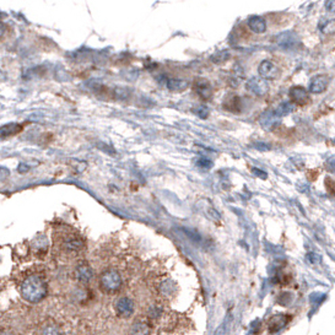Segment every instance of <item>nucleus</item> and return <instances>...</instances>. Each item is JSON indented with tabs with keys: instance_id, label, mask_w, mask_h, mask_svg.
Here are the masks:
<instances>
[{
	"instance_id": "nucleus-1",
	"label": "nucleus",
	"mask_w": 335,
	"mask_h": 335,
	"mask_svg": "<svg viewBox=\"0 0 335 335\" xmlns=\"http://www.w3.org/2000/svg\"><path fill=\"white\" fill-rule=\"evenodd\" d=\"M20 294L30 304H37L47 295L46 281L38 275H30L22 281Z\"/></svg>"
},
{
	"instance_id": "nucleus-2",
	"label": "nucleus",
	"mask_w": 335,
	"mask_h": 335,
	"mask_svg": "<svg viewBox=\"0 0 335 335\" xmlns=\"http://www.w3.org/2000/svg\"><path fill=\"white\" fill-rule=\"evenodd\" d=\"M100 286L106 292H116L122 286V277L116 270H107L100 277Z\"/></svg>"
},
{
	"instance_id": "nucleus-3",
	"label": "nucleus",
	"mask_w": 335,
	"mask_h": 335,
	"mask_svg": "<svg viewBox=\"0 0 335 335\" xmlns=\"http://www.w3.org/2000/svg\"><path fill=\"white\" fill-rule=\"evenodd\" d=\"M114 308L121 318H129L134 313V302L129 297H121L114 305Z\"/></svg>"
},
{
	"instance_id": "nucleus-4",
	"label": "nucleus",
	"mask_w": 335,
	"mask_h": 335,
	"mask_svg": "<svg viewBox=\"0 0 335 335\" xmlns=\"http://www.w3.org/2000/svg\"><path fill=\"white\" fill-rule=\"evenodd\" d=\"M247 90L250 91L252 93L257 96H263L269 91V85H268V81L265 79H263L262 76L260 78H250L249 80L247 81Z\"/></svg>"
},
{
	"instance_id": "nucleus-5",
	"label": "nucleus",
	"mask_w": 335,
	"mask_h": 335,
	"mask_svg": "<svg viewBox=\"0 0 335 335\" xmlns=\"http://www.w3.org/2000/svg\"><path fill=\"white\" fill-rule=\"evenodd\" d=\"M258 73L265 80H275L279 76L280 71L274 63L270 61H263L258 66Z\"/></svg>"
},
{
	"instance_id": "nucleus-6",
	"label": "nucleus",
	"mask_w": 335,
	"mask_h": 335,
	"mask_svg": "<svg viewBox=\"0 0 335 335\" xmlns=\"http://www.w3.org/2000/svg\"><path fill=\"white\" fill-rule=\"evenodd\" d=\"M276 42L279 46H281L282 48H294L296 47L297 44L300 43V38L295 32L289 31V32H284V33H280L279 36L276 37Z\"/></svg>"
},
{
	"instance_id": "nucleus-7",
	"label": "nucleus",
	"mask_w": 335,
	"mask_h": 335,
	"mask_svg": "<svg viewBox=\"0 0 335 335\" xmlns=\"http://www.w3.org/2000/svg\"><path fill=\"white\" fill-rule=\"evenodd\" d=\"M194 90L195 92L198 93V96H199L200 98H203V100L208 101L212 98L213 96L212 85H210L209 81L205 80V79H198V80L195 81Z\"/></svg>"
},
{
	"instance_id": "nucleus-8",
	"label": "nucleus",
	"mask_w": 335,
	"mask_h": 335,
	"mask_svg": "<svg viewBox=\"0 0 335 335\" xmlns=\"http://www.w3.org/2000/svg\"><path fill=\"white\" fill-rule=\"evenodd\" d=\"M329 85V78L327 75L314 76L309 84V92L322 93Z\"/></svg>"
},
{
	"instance_id": "nucleus-9",
	"label": "nucleus",
	"mask_w": 335,
	"mask_h": 335,
	"mask_svg": "<svg viewBox=\"0 0 335 335\" xmlns=\"http://www.w3.org/2000/svg\"><path fill=\"white\" fill-rule=\"evenodd\" d=\"M61 247L64 249L69 250V252H78V250H80L84 247V242L78 236L68 235L64 238L63 242H61Z\"/></svg>"
},
{
	"instance_id": "nucleus-10",
	"label": "nucleus",
	"mask_w": 335,
	"mask_h": 335,
	"mask_svg": "<svg viewBox=\"0 0 335 335\" xmlns=\"http://www.w3.org/2000/svg\"><path fill=\"white\" fill-rule=\"evenodd\" d=\"M290 97L299 105H306L308 102V91L302 86H294L290 90Z\"/></svg>"
},
{
	"instance_id": "nucleus-11",
	"label": "nucleus",
	"mask_w": 335,
	"mask_h": 335,
	"mask_svg": "<svg viewBox=\"0 0 335 335\" xmlns=\"http://www.w3.org/2000/svg\"><path fill=\"white\" fill-rule=\"evenodd\" d=\"M75 276L80 282L88 284V282L93 277V272H92V269H91L90 265L80 264L78 268H76Z\"/></svg>"
},
{
	"instance_id": "nucleus-12",
	"label": "nucleus",
	"mask_w": 335,
	"mask_h": 335,
	"mask_svg": "<svg viewBox=\"0 0 335 335\" xmlns=\"http://www.w3.org/2000/svg\"><path fill=\"white\" fill-rule=\"evenodd\" d=\"M248 27L254 33H264L267 31V22L260 16H252L248 19Z\"/></svg>"
},
{
	"instance_id": "nucleus-13",
	"label": "nucleus",
	"mask_w": 335,
	"mask_h": 335,
	"mask_svg": "<svg viewBox=\"0 0 335 335\" xmlns=\"http://www.w3.org/2000/svg\"><path fill=\"white\" fill-rule=\"evenodd\" d=\"M289 318L282 314H279V316H274L270 318L269 323H268V328H269L270 333H276L279 332L280 329H282L285 327V324L287 323Z\"/></svg>"
},
{
	"instance_id": "nucleus-14",
	"label": "nucleus",
	"mask_w": 335,
	"mask_h": 335,
	"mask_svg": "<svg viewBox=\"0 0 335 335\" xmlns=\"http://www.w3.org/2000/svg\"><path fill=\"white\" fill-rule=\"evenodd\" d=\"M279 118L280 117H277L276 114H275V112H267V113H264L260 117V124H262L264 128L272 129L279 123Z\"/></svg>"
},
{
	"instance_id": "nucleus-15",
	"label": "nucleus",
	"mask_w": 335,
	"mask_h": 335,
	"mask_svg": "<svg viewBox=\"0 0 335 335\" xmlns=\"http://www.w3.org/2000/svg\"><path fill=\"white\" fill-rule=\"evenodd\" d=\"M222 106L226 111L233 112V113H238V112L241 111L240 97H237V96H230V97H227L225 101H223Z\"/></svg>"
},
{
	"instance_id": "nucleus-16",
	"label": "nucleus",
	"mask_w": 335,
	"mask_h": 335,
	"mask_svg": "<svg viewBox=\"0 0 335 335\" xmlns=\"http://www.w3.org/2000/svg\"><path fill=\"white\" fill-rule=\"evenodd\" d=\"M167 88L170 91L173 92H181V91H184L188 88V83L182 79H170L167 81Z\"/></svg>"
},
{
	"instance_id": "nucleus-17",
	"label": "nucleus",
	"mask_w": 335,
	"mask_h": 335,
	"mask_svg": "<svg viewBox=\"0 0 335 335\" xmlns=\"http://www.w3.org/2000/svg\"><path fill=\"white\" fill-rule=\"evenodd\" d=\"M22 130V126L17 123H9L1 126V138H7Z\"/></svg>"
},
{
	"instance_id": "nucleus-18",
	"label": "nucleus",
	"mask_w": 335,
	"mask_h": 335,
	"mask_svg": "<svg viewBox=\"0 0 335 335\" xmlns=\"http://www.w3.org/2000/svg\"><path fill=\"white\" fill-rule=\"evenodd\" d=\"M294 110H295L294 103L282 102V103H280L279 106H277L276 110H275L274 112L277 117H285V116H287V114L291 113V112Z\"/></svg>"
},
{
	"instance_id": "nucleus-19",
	"label": "nucleus",
	"mask_w": 335,
	"mask_h": 335,
	"mask_svg": "<svg viewBox=\"0 0 335 335\" xmlns=\"http://www.w3.org/2000/svg\"><path fill=\"white\" fill-rule=\"evenodd\" d=\"M203 212L205 213L207 217L214 220V221H219V220H220V214L216 212V210L214 209V208L212 207V205H207V207L203 209Z\"/></svg>"
},
{
	"instance_id": "nucleus-20",
	"label": "nucleus",
	"mask_w": 335,
	"mask_h": 335,
	"mask_svg": "<svg viewBox=\"0 0 335 335\" xmlns=\"http://www.w3.org/2000/svg\"><path fill=\"white\" fill-rule=\"evenodd\" d=\"M322 33L324 34H335V19L329 20L322 27Z\"/></svg>"
},
{
	"instance_id": "nucleus-21",
	"label": "nucleus",
	"mask_w": 335,
	"mask_h": 335,
	"mask_svg": "<svg viewBox=\"0 0 335 335\" xmlns=\"http://www.w3.org/2000/svg\"><path fill=\"white\" fill-rule=\"evenodd\" d=\"M228 58H230V53H228L227 51H221V52H219V53L214 54V56L212 57L213 61H214V63H216V64L223 63V61H227Z\"/></svg>"
},
{
	"instance_id": "nucleus-22",
	"label": "nucleus",
	"mask_w": 335,
	"mask_h": 335,
	"mask_svg": "<svg viewBox=\"0 0 335 335\" xmlns=\"http://www.w3.org/2000/svg\"><path fill=\"white\" fill-rule=\"evenodd\" d=\"M195 114H197L199 118L202 119H207L208 117H209V108L207 107V106H198L197 108H195Z\"/></svg>"
},
{
	"instance_id": "nucleus-23",
	"label": "nucleus",
	"mask_w": 335,
	"mask_h": 335,
	"mask_svg": "<svg viewBox=\"0 0 335 335\" xmlns=\"http://www.w3.org/2000/svg\"><path fill=\"white\" fill-rule=\"evenodd\" d=\"M198 166L204 168V170H210V168L213 167V161H210L209 158L207 157H200L199 160H198Z\"/></svg>"
},
{
	"instance_id": "nucleus-24",
	"label": "nucleus",
	"mask_w": 335,
	"mask_h": 335,
	"mask_svg": "<svg viewBox=\"0 0 335 335\" xmlns=\"http://www.w3.org/2000/svg\"><path fill=\"white\" fill-rule=\"evenodd\" d=\"M326 299V294H312L309 300L313 305H319L323 302V300Z\"/></svg>"
},
{
	"instance_id": "nucleus-25",
	"label": "nucleus",
	"mask_w": 335,
	"mask_h": 335,
	"mask_svg": "<svg viewBox=\"0 0 335 335\" xmlns=\"http://www.w3.org/2000/svg\"><path fill=\"white\" fill-rule=\"evenodd\" d=\"M326 10L332 14H335V0H326Z\"/></svg>"
},
{
	"instance_id": "nucleus-26",
	"label": "nucleus",
	"mask_w": 335,
	"mask_h": 335,
	"mask_svg": "<svg viewBox=\"0 0 335 335\" xmlns=\"http://www.w3.org/2000/svg\"><path fill=\"white\" fill-rule=\"evenodd\" d=\"M327 167H328L329 171L332 172H335V157H331L327 162Z\"/></svg>"
},
{
	"instance_id": "nucleus-27",
	"label": "nucleus",
	"mask_w": 335,
	"mask_h": 335,
	"mask_svg": "<svg viewBox=\"0 0 335 335\" xmlns=\"http://www.w3.org/2000/svg\"><path fill=\"white\" fill-rule=\"evenodd\" d=\"M307 258H308V260L311 263L319 262V255L318 254H314V253H309V254L307 255Z\"/></svg>"
},
{
	"instance_id": "nucleus-28",
	"label": "nucleus",
	"mask_w": 335,
	"mask_h": 335,
	"mask_svg": "<svg viewBox=\"0 0 335 335\" xmlns=\"http://www.w3.org/2000/svg\"><path fill=\"white\" fill-rule=\"evenodd\" d=\"M253 173H255L257 176H260V178H267V173L265 172H262V171L257 170V168H253Z\"/></svg>"
},
{
	"instance_id": "nucleus-29",
	"label": "nucleus",
	"mask_w": 335,
	"mask_h": 335,
	"mask_svg": "<svg viewBox=\"0 0 335 335\" xmlns=\"http://www.w3.org/2000/svg\"><path fill=\"white\" fill-rule=\"evenodd\" d=\"M30 170V168L29 167H27V166L26 165H25V163H24V165H22V163H21V165H20L19 166V172H27V171H29Z\"/></svg>"
}]
</instances>
